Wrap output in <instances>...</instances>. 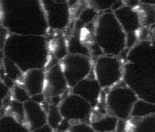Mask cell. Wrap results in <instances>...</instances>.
<instances>
[{
  "instance_id": "6da1fadb",
  "label": "cell",
  "mask_w": 155,
  "mask_h": 132,
  "mask_svg": "<svg viewBox=\"0 0 155 132\" xmlns=\"http://www.w3.org/2000/svg\"><path fill=\"white\" fill-rule=\"evenodd\" d=\"M123 81L139 99L155 103V41L142 40L129 50Z\"/></svg>"
},
{
  "instance_id": "7a4b0ae2",
  "label": "cell",
  "mask_w": 155,
  "mask_h": 132,
  "mask_svg": "<svg viewBox=\"0 0 155 132\" xmlns=\"http://www.w3.org/2000/svg\"><path fill=\"white\" fill-rule=\"evenodd\" d=\"M1 27L9 35H41L48 32L41 1L1 0Z\"/></svg>"
},
{
  "instance_id": "3957f363",
  "label": "cell",
  "mask_w": 155,
  "mask_h": 132,
  "mask_svg": "<svg viewBox=\"0 0 155 132\" xmlns=\"http://www.w3.org/2000/svg\"><path fill=\"white\" fill-rule=\"evenodd\" d=\"M3 57L15 63L24 74L44 69L49 62L50 47L45 36L8 35L1 48Z\"/></svg>"
},
{
  "instance_id": "277c9868",
  "label": "cell",
  "mask_w": 155,
  "mask_h": 132,
  "mask_svg": "<svg viewBox=\"0 0 155 132\" xmlns=\"http://www.w3.org/2000/svg\"><path fill=\"white\" fill-rule=\"evenodd\" d=\"M127 47V37L113 12L99 15L94 25V42L90 52L97 58L102 55L118 56Z\"/></svg>"
},
{
  "instance_id": "5b68a950",
  "label": "cell",
  "mask_w": 155,
  "mask_h": 132,
  "mask_svg": "<svg viewBox=\"0 0 155 132\" xmlns=\"http://www.w3.org/2000/svg\"><path fill=\"white\" fill-rule=\"evenodd\" d=\"M139 98L127 85H116L110 88L107 96V106L111 116L119 120L127 121Z\"/></svg>"
},
{
  "instance_id": "8992f818",
  "label": "cell",
  "mask_w": 155,
  "mask_h": 132,
  "mask_svg": "<svg viewBox=\"0 0 155 132\" xmlns=\"http://www.w3.org/2000/svg\"><path fill=\"white\" fill-rule=\"evenodd\" d=\"M94 76L101 88H112L123 80V66L118 57L102 55L97 58Z\"/></svg>"
},
{
  "instance_id": "52a82bcc",
  "label": "cell",
  "mask_w": 155,
  "mask_h": 132,
  "mask_svg": "<svg viewBox=\"0 0 155 132\" xmlns=\"http://www.w3.org/2000/svg\"><path fill=\"white\" fill-rule=\"evenodd\" d=\"M59 62L71 89L89 76L93 67L91 58L81 54L69 53Z\"/></svg>"
},
{
  "instance_id": "ba28073f",
  "label": "cell",
  "mask_w": 155,
  "mask_h": 132,
  "mask_svg": "<svg viewBox=\"0 0 155 132\" xmlns=\"http://www.w3.org/2000/svg\"><path fill=\"white\" fill-rule=\"evenodd\" d=\"M49 29L63 31L69 26L71 12L68 1L44 0L41 1Z\"/></svg>"
},
{
  "instance_id": "9c48e42d",
  "label": "cell",
  "mask_w": 155,
  "mask_h": 132,
  "mask_svg": "<svg viewBox=\"0 0 155 132\" xmlns=\"http://www.w3.org/2000/svg\"><path fill=\"white\" fill-rule=\"evenodd\" d=\"M59 108L63 118L69 122H83L89 118L93 110L89 103L73 93L61 100Z\"/></svg>"
},
{
  "instance_id": "30bf717a",
  "label": "cell",
  "mask_w": 155,
  "mask_h": 132,
  "mask_svg": "<svg viewBox=\"0 0 155 132\" xmlns=\"http://www.w3.org/2000/svg\"><path fill=\"white\" fill-rule=\"evenodd\" d=\"M114 14L124 30L127 37V47L131 49L137 39L138 32L141 27L140 15L134 8L125 5L116 10Z\"/></svg>"
},
{
  "instance_id": "8fae6325",
  "label": "cell",
  "mask_w": 155,
  "mask_h": 132,
  "mask_svg": "<svg viewBox=\"0 0 155 132\" xmlns=\"http://www.w3.org/2000/svg\"><path fill=\"white\" fill-rule=\"evenodd\" d=\"M69 87L60 62L51 66L46 72L45 94L48 97L59 98Z\"/></svg>"
},
{
  "instance_id": "7c38bea8",
  "label": "cell",
  "mask_w": 155,
  "mask_h": 132,
  "mask_svg": "<svg viewBox=\"0 0 155 132\" xmlns=\"http://www.w3.org/2000/svg\"><path fill=\"white\" fill-rule=\"evenodd\" d=\"M101 90V86L95 78L87 77L72 88V93L83 98L93 108L98 103Z\"/></svg>"
},
{
  "instance_id": "4fadbf2b",
  "label": "cell",
  "mask_w": 155,
  "mask_h": 132,
  "mask_svg": "<svg viewBox=\"0 0 155 132\" xmlns=\"http://www.w3.org/2000/svg\"><path fill=\"white\" fill-rule=\"evenodd\" d=\"M45 81L46 72L44 69H32L24 74L22 86L32 97L45 93Z\"/></svg>"
},
{
  "instance_id": "5bb4252c",
  "label": "cell",
  "mask_w": 155,
  "mask_h": 132,
  "mask_svg": "<svg viewBox=\"0 0 155 132\" xmlns=\"http://www.w3.org/2000/svg\"><path fill=\"white\" fill-rule=\"evenodd\" d=\"M24 109L26 122L31 131L47 124V113L41 103L31 99L24 103Z\"/></svg>"
},
{
  "instance_id": "9a60e30c",
  "label": "cell",
  "mask_w": 155,
  "mask_h": 132,
  "mask_svg": "<svg viewBox=\"0 0 155 132\" xmlns=\"http://www.w3.org/2000/svg\"><path fill=\"white\" fill-rule=\"evenodd\" d=\"M126 132H155V114L144 118H130L126 122Z\"/></svg>"
},
{
  "instance_id": "2e32d148",
  "label": "cell",
  "mask_w": 155,
  "mask_h": 132,
  "mask_svg": "<svg viewBox=\"0 0 155 132\" xmlns=\"http://www.w3.org/2000/svg\"><path fill=\"white\" fill-rule=\"evenodd\" d=\"M0 132H31L27 125L12 115H4L0 119Z\"/></svg>"
},
{
  "instance_id": "e0dca14e",
  "label": "cell",
  "mask_w": 155,
  "mask_h": 132,
  "mask_svg": "<svg viewBox=\"0 0 155 132\" xmlns=\"http://www.w3.org/2000/svg\"><path fill=\"white\" fill-rule=\"evenodd\" d=\"M119 119L111 115H107L91 123L93 130L97 132H115Z\"/></svg>"
},
{
  "instance_id": "ac0fdd59",
  "label": "cell",
  "mask_w": 155,
  "mask_h": 132,
  "mask_svg": "<svg viewBox=\"0 0 155 132\" xmlns=\"http://www.w3.org/2000/svg\"><path fill=\"white\" fill-rule=\"evenodd\" d=\"M153 114H155V103L139 99L133 107L130 118H144Z\"/></svg>"
},
{
  "instance_id": "d6986e66",
  "label": "cell",
  "mask_w": 155,
  "mask_h": 132,
  "mask_svg": "<svg viewBox=\"0 0 155 132\" xmlns=\"http://www.w3.org/2000/svg\"><path fill=\"white\" fill-rule=\"evenodd\" d=\"M3 74L13 81L19 80L21 78H23L24 76V73L20 70V68L5 57L2 58V75Z\"/></svg>"
},
{
  "instance_id": "ffe728a7",
  "label": "cell",
  "mask_w": 155,
  "mask_h": 132,
  "mask_svg": "<svg viewBox=\"0 0 155 132\" xmlns=\"http://www.w3.org/2000/svg\"><path fill=\"white\" fill-rule=\"evenodd\" d=\"M68 50L70 54H81L90 57V48L84 44L78 35H74L69 38L68 41Z\"/></svg>"
},
{
  "instance_id": "44dd1931",
  "label": "cell",
  "mask_w": 155,
  "mask_h": 132,
  "mask_svg": "<svg viewBox=\"0 0 155 132\" xmlns=\"http://www.w3.org/2000/svg\"><path fill=\"white\" fill-rule=\"evenodd\" d=\"M49 47L53 55L59 61H61L69 54L68 42H66L65 39L63 36H60L55 39H53L51 45L49 44Z\"/></svg>"
},
{
  "instance_id": "7402d4cb",
  "label": "cell",
  "mask_w": 155,
  "mask_h": 132,
  "mask_svg": "<svg viewBox=\"0 0 155 132\" xmlns=\"http://www.w3.org/2000/svg\"><path fill=\"white\" fill-rule=\"evenodd\" d=\"M98 12H97L96 10H94L92 8H90L89 6L87 7L86 8H84L82 12L79 15V17L76 21V24H75V30L79 31L80 29L84 28L90 22H92L97 19V16Z\"/></svg>"
},
{
  "instance_id": "603a6c76",
  "label": "cell",
  "mask_w": 155,
  "mask_h": 132,
  "mask_svg": "<svg viewBox=\"0 0 155 132\" xmlns=\"http://www.w3.org/2000/svg\"><path fill=\"white\" fill-rule=\"evenodd\" d=\"M64 120L59 105H51L47 112V124L54 130H57Z\"/></svg>"
},
{
  "instance_id": "cb8c5ba5",
  "label": "cell",
  "mask_w": 155,
  "mask_h": 132,
  "mask_svg": "<svg viewBox=\"0 0 155 132\" xmlns=\"http://www.w3.org/2000/svg\"><path fill=\"white\" fill-rule=\"evenodd\" d=\"M116 1L115 0H97V1H88L87 3L90 8H92L97 12H112V8Z\"/></svg>"
},
{
  "instance_id": "d4e9b609",
  "label": "cell",
  "mask_w": 155,
  "mask_h": 132,
  "mask_svg": "<svg viewBox=\"0 0 155 132\" xmlns=\"http://www.w3.org/2000/svg\"><path fill=\"white\" fill-rule=\"evenodd\" d=\"M10 110L12 112L14 118H16L19 121L23 123V121H26V116H25V109H24V103H20L18 101L12 99L9 104Z\"/></svg>"
},
{
  "instance_id": "484cf974",
  "label": "cell",
  "mask_w": 155,
  "mask_h": 132,
  "mask_svg": "<svg viewBox=\"0 0 155 132\" xmlns=\"http://www.w3.org/2000/svg\"><path fill=\"white\" fill-rule=\"evenodd\" d=\"M12 97L14 100L22 103L31 100V98L27 90L24 88L22 85H15V86L12 89Z\"/></svg>"
},
{
  "instance_id": "4316f807",
  "label": "cell",
  "mask_w": 155,
  "mask_h": 132,
  "mask_svg": "<svg viewBox=\"0 0 155 132\" xmlns=\"http://www.w3.org/2000/svg\"><path fill=\"white\" fill-rule=\"evenodd\" d=\"M67 132H97L91 126V125L84 123V122H78V123L72 125L71 127Z\"/></svg>"
},
{
  "instance_id": "83f0119b",
  "label": "cell",
  "mask_w": 155,
  "mask_h": 132,
  "mask_svg": "<svg viewBox=\"0 0 155 132\" xmlns=\"http://www.w3.org/2000/svg\"><path fill=\"white\" fill-rule=\"evenodd\" d=\"M0 89H1V101L3 102L8 96L9 91H10V89L7 85H4V83L3 81H1V83H0Z\"/></svg>"
},
{
  "instance_id": "f1b7e54d",
  "label": "cell",
  "mask_w": 155,
  "mask_h": 132,
  "mask_svg": "<svg viewBox=\"0 0 155 132\" xmlns=\"http://www.w3.org/2000/svg\"><path fill=\"white\" fill-rule=\"evenodd\" d=\"M71 126L72 125L70 124L69 121L64 119V120L62 121V122L60 123V126H59V128H58L57 130L60 132H67L69 130V128L71 127Z\"/></svg>"
},
{
  "instance_id": "f546056e",
  "label": "cell",
  "mask_w": 155,
  "mask_h": 132,
  "mask_svg": "<svg viewBox=\"0 0 155 132\" xmlns=\"http://www.w3.org/2000/svg\"><path fill=\"white\" fill-rule=\"evenodd\" d=\"M1 81H3V83H4V85H7L8 87L10 90L11 89H13V87L15 86V83H14V81L12 80H11L10 78H8V77H7L4 76V77H1Z\"/></svg>"
},
{
  "instance_id": "4dcf8cb0",
  "label": "cell",
  "mask_w": 155,
  "mask_h": 132,
  "mask_svg": "<svg viewBox=\"0 0 155 132\" xmlns=\"http://www.w3.org/2000/svg\"><path fill=\"white\" fill-rule=\"evenodd\" d=\"M31 132H54V130L48 124H45V126H41L36 130H33Z\"/></svg>"
},
{
  "instance_id": "1f68e13d",
  "label": "cell",
  "mask_w": 155,
  "mask_h": 132,
  "mask_svg": "<svg viewBox=\"0 0 155 132\" xmlns=\"http://www.w3.org/2000/svg\"><path fill=\"white\" fill-rule=\"evenodd\" d=\"M31 99L35 101L36 103H42L44 100H45V94H37V95H34L31 98Z\"/></svg>"
},
{
  "instance_id": "d6a6232c",
  "label": "cell",
  "mask_w": 155,
  "mask_h": 132,
  "mask_svg": "<svg viewBox=\"0 0 155 132\" xmlns=\"http://www.w3.org/2000/svg\"><path fill=\"white\" fill-rule=\"evenodd\" d=\"M142 3L148 5H155V0H143Z\"/></svg>"
}]
</instances>
